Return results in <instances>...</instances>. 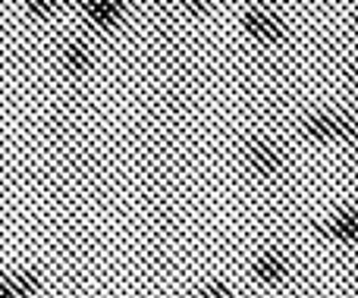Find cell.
<instances>
[{
    "instance_id": "1",
    "label": "cell",
    "mask_w": 358,
    "mask_h": 298,
    "mask_svg": "<svg viewBox=\"0 0 358 298\" xmlns=\"http://www.w3.org/2000/svg\"><path fill=\"white\" fill-rule=\"evenodd\" d=\"M248 163H252V170L258 176H277L280 167H283V157H280V151L273 148L267 138H255L252 144H248Z\"/></svg>"
},
{
    "instance_id": "2",
    "label": "cell",
    "mask_w": 358,
    "mask_h": 298,
    "mask_svg": "<svg viewBox=\"0 0 358 298\" xmlns=\"http://www.w3.org/2000/svg\"><path fill=\"white\" fill-rule=\"evenodd\" d=\"M242 25H245V31L252 38H258V41H280V38H283V22H280L273 13H264V10L245 13Z\"/></svg>"
},
{
    "instance_id": "3",
    "label": "cell",
    "mask_w": 358,
    "mask_h": 298,
    "mask_svg": "<svg viewBox=\"0 0 358 298\" xmlns=\"http://www.w3.org/2000/svg\"><path fill=\"white\" fill-rule=\"evenodd\" d=\"M126 3H129V0H82V10H85V16L92 19L94 25L110 29L126 13Z\"/></svg>"
},
{
    "instance_id": "4",
    "label": "cell",
    "mask_w": 358,
    "mask_h": 298,
    "mask_svg": "<svg viewBox=\"0 0 358 298\" xmlns=\"http://www.w3.org/2000/svg\"><path fill=\"white\" fill-rule=\"evenodd\" d=\"M255 276H258L261 283H267V286H277V283L286 280V274H289V264H286L283 255H277V251H264V255L255 261Z\"/></svg>"
},
{
    "instance_id": "5",
    "label": "cell",
    "mask_w": 358,
    "mask_h": 298,
    "mask_svg": "<svg viewBox=\"0 0 358 298\" xmlns=\"http://www.w3.org/2000/svg\"><path fill=\"white\" fill-rule=\"evenodd\" d=\"M302 132L308 138H317V142L340 138V132H336V113H317V117H308L305 126H302Z\"/></svg>"
},
{
    "instance_id": "6",
    "label": "cell",
    "mask_w": 358,
    "mask_h": 298,
    "mask_svg": "<svg viewBox=\"0 0 358 298\" xmlns=\"http://www.w3.org/2000/svg\"><path fill=\"white\" fill-rule=\"evenodd\" d=\"M327 236L340 242H358V211H340L327 223Z\"/></svg>"
},
{
    "instance_id": "7",
    "label": "cell",
    "mask_w": 358,
    "mask_h": 298,
    "mask_svg": "<svg viewBox=\"0 0 358 298\" xmlns=\"http://www.w3.org/2000/svg\"><path fill=\"white\" fill-rule=\"evenodd\" d=\"M63 63H66V69L73 75H82L88 66H92V54H88L85 44L76 41V44H69V47L63 50Z\"/></svg>"
},
{
    "instance_id": "8",
    "label": "cell",
    "mask_w": 358,
    "mask_h": 298,
    "mask_svg": "<svg viewBox=\"0 0 358 298\" xmlns=\"http://www.w3.org/2000/svg\"><path fill=\"white\" fill-rule=\"evenodd\" d=\"M10 280H13V289H16V295L19 298H31L38 292V289H41V280H38L35 274H10Z\"/></svg>"
},
{
    "instance_id": "9",
    "label": "cell",
    "mask_w": 358,
    "mask_h": 298,
    "mask_svg": "<svg viewBox=\"0 0 358 298\" xmlns=\"http://www.w3.org/2000/svg\"><path fill=\"white\" fill-rule=\"evenodd\" d=\"M336 132L346 142H358V117H349V113H336Z\"/></svg>"
},
{
    "instance_id": "10",
    "label": "cell",
    "mask_w": 358,
    "mask_h": 298,
    "mask_svg": "<svg viewBox=\"0 0 358 298\" xmlns=\"http://www.w3.org/2000/svg\"><path fill=\"white\" fill-rule=\"evenodd\" d=\"M195 298H233V289L227 283H208L195 292Z\"/></svg>"
},
{
    "instance_id": "11",
    "label": "cell",
    "mask_w": 358,
    "mask_h": 298,
    "mask_svg": "<svg viewBox=\"0 0 358 298\" xmlns=\"http://www.w3.org/2000/svg\"><path fill=\"white\" fill-rule=\"evenodd\" d=\"M57 10V0H29V13L38 19H48Z\"/></svg>"
},
{
    "instance_id": "12",
    "label": "cell",
    "mask_w": 358,
    "mask_h": 298,
    "mask_svg": "<svg viewBox=\"0 0 358 298\" xmlns=\"http://www.w3.org/2000/svg\"><path fill=\"white\" fill-rule=\"evenodd\" d=\"M0 298H19L16 289H13V280L6 274H0Z\"/></svg>"
},
{
    "instance_id": "13",
    "label": "cell",
    "mask_w": 358,
    "mask_h": 298,
    "mask_svg": "<svg viewBox=\"0 0 358 298\" xmlns=\"http://www.w3.org/2000/svg\"><path fill=\"white\" fill-rule=\"evenodd\" d=\"M185 3H189L195 13H198V10H204V0H185Z\"/></svg>"
}]
</instances>
